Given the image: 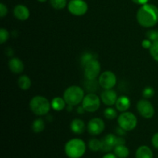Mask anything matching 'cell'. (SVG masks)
<instances>
[{"instance_id": "1", "label": "cell", "mask_w": 158, "mask_h": 158, "mask_svg": "<svg viewBox=\"0 0 158 158\" xmlns=\"http://www.w3.org/2000/svg\"><path fill=\"white\" fill-rule=\"evenodd\" d=\"M137 20L142 27H154L158 23V8L150 3L142 5L137 12Z\"/></svg>"}, {"instance_id": "2", "label": "cell", "mask_w": 158, "mask_h": 158, "mask_svg": "<svg viewBox=\"0 0 158 158\" xmlns=\"http://www.w3.org/2000/svg\"><path fill=\"white\" fill-rule=\"evenodd\" d=\"M86 146L82 139L73 138L65 145V153L69 158H80L86 153Z\"/></svg>"}, {"instance_id": "3", "label": "cell", "mask_w": 158, "mask_h": 158, "mask_svg": "<svg viewBox=\"0 0 158 158\" xmlns=\"http://www.w3.org/2000/svg\"><path fill=\"white\" fill-rule=\"evenodd\" d=\"M29 108L36 116H44L48 114L51 107V102L43 96L37 95L32 97L29 101Z\"/></svg>"}, {"instance_id": "4", "label": "cell", "mask_w": 158, "mask_h": 158, "mask_svg": "<svg viewBox=\"0 0 158 158\" xmlns=\"http://www.w3.org/2000/svg\"><path fill=\"white\" fill-rule=\"evenodd\" d=\"M85 97L84 89L79 86H70L63 93V98L66 104L75 106L82 103Z\"/></svg>"}, {"instance_id": "5", "label": "cell", "mask_w": 158, "mask_h": 158, "mask_svg": "<svg viewBox=\"0 0 158 158\" xmlns=\"http://www.w3.org/2000/svg\"><path fill=\"white\" fill-rule=\"evenodd\" d=\"M118 126L123 128L124 131H131L137 126V118L134 114L129 111L122 112L117 118Z\"/></svg>"}, {"instance_id": "6", "label": "cell", "mask_w": 158, "mask_h": 158, "mask_svg": "<svg viewBox=\"0 0 158 158\" xmlns=\"http://www.w3.org/2000/svg\"><path fill=\"white\" fill-rule=\"evenodd\" d=\"M100 103V97H99L95 93H88L86 95H85L82 101V106L86 112L94 113L99 110Z\"/></svg>"}, {"instance_id": "7", "label": "cell", "mask_w": 158, "mask_h": 158, "mask_svg": "<svg viewBox=\"0 0 158 158\" xmlns=\"http://www.w3.org/2000/svg\"><path fill=\"white\" fill-rule=\"evenodd\" d=\"M83 70L86 80H96L100 75L101 65L97 59H94L85 65Z\"/></svg>"}, {"instance_id": "8", "label": "cell", "mask_w": 158, "mask_h": 158, "mask_svg": "<svg viewBox=\"0 0 158 158\" xmlns=\"http://www.w3.org/2000/svg\"><path fill=\"white\" fill-rule=\"evenodd\" d=\"M68 11L72 15L81 16L88 11V4L84 0H70L67 5Z\"/></svg>"}, {"instance_id": "9", "label": "cell", "mask_w": 158, "mask_h": 158, "mask_svg": "<svg viewBox=\"0 0 158 158\" xmlns=\"http://www.w3.org/2000/svg\"><path fill=\"white\" fill-rule=\"evenodd\" d=\"M137 110L139 114L145 119H151L155 114L154 106L148 99L139 100L137 103Z\"/></svg>"}, {"instance_id": "10", "label": "cell", "mask_w": 158, "mask_h": 158, "mask_svg": "<svg viewBox=\"0 0 158 158\" xmlns=\"http://www.w3.org/2000/svg\"><path fill=\"white\" fill-rule=\"evenodd\" d=\"M98 81L103 89H113L117 84V77L114 72L106 70L100 73Z\"/></svg>"}, {"instance_id": "11", "label": "cell", "mask_w": 158, "mask_h": 158, "mask_svg": "<svg viewBox=\"0 0 158 158\" xmlns=\"http://www.w3.org/2000/svg\"><path fill=\"white\" fill-rule=\"evenodd\" d=\"M87 131L90 135L97 136L101 134L105 129V123L101 118L94 117L87 123Z\"/></svg>"}, {"instance_id": "12", "label": "cell", "mask_w": 158, "mask_h": 158, "mask_svg": "<svg viewBox=\"0 0 158 158\" xmlns=\"http://www.w3.org/2000/svg\"><path fill=\"white\" fill-rule=\"evenodd\" d=\"M117 136L115 134H109L105 136L101 140V150L103 152L108 153L112 151L117 145Z\"/></svg>"}, {"instance_id": "13", "label": "cell", "mask_w": 158, "mask_h": 158, "mask_svg": "<svg viewBox=\"0 0 158 158\" xmlns=\"http://www.w3.org/2000/svg\"><path fill=\"white\" fill-rule=\"evenodd\" d=\"M117 98L118 97L117 92L113 89H103L100 94V100L106 106H111L115 105Z\"/></svg>"}, {"instance_id": "14", "label": "cell", "mask_w": 158, "mask_h": 158, "mask_svg": "<svg viewBox=\"0 0 158 158\" xmlns=\"http://www.w3.org/2000/svg\"><path fill=\"white\" fill-rule=\"evenodd\" d=\"M13 15L17 19L20 21H26L30 16V12L27 6L23 4H19L14 7Z\"/></svg>"}, {"instance_id": "15", "label": "cell", "mask_w": 158, "mask_h": 158, "mask_svg": "<svg viewBox=\"0 0 158 158\" xmlns=\"http://www.w3.org/2000/svg\"><path fill=\"white\" fill-rule=\"evenodd\" d=\"M9 68L12 73L15 74H20L24 71L25 66L23 62L17 57H13L9 61Z\"/></svg>"}, {"instance_id": "16", "label": "cell", "mask_w": 158, "mask_h": 158, "mask_svg": "<svg viewBox=\"0 0 158 158\" xmlns=\"http://www.w3.org/2000/svg\"><path fill=\"white\" fill-rule=\"evenodd\" d=\"M116 109L120 112H125L127 111L131 106V100L127 96H120L117 98V102L115 103Z\"/></svg>"}, {"instance_id": "17", "label": "cell", "mask_w": 158, "mask_h": 158, "mask_svg": "<svg viewBox=\"0 0 158 158\" xmlns=\"http://www.w3.org/2000/svg\"><path fill=\"white\" fill-rule=\"evenodd\" d=\"M70 130L73 134H78V135L82 134L84 133L86 130V124L81 119H73L70 123Z\"/></svg>"}, {"instance_id": "18", "label": "cell", "mask_w": 158, "mask_h": 158, "mask_svg": "<svg viewBox=\"0 0 158 158\" xmlns=\"http://www.w3.org/2000/svg\"><path fill=\"white\" fill-rule=\"evenodd\" d=\"M136 158H154L153 151L146 145H142L137 148L135 154Z\"/></svg>"}, {"instance_id": "19", "label": "cell", "mask_w": 158, "mask_h": 158, "mask_svg": "<svg viewBox=\"0 0 158 158\" xmlns=\"http://www.w3.org/2000/svg\"><path fill=\"white\" fill-rule=\"evenodd\" d=\"M66 103L65 101L64 98H62L61 97H54L51 101V107L55 111H60L63 110L66 108Z\"/></svg>"}, {"instance_id": "20", "label": "cell", "mask_w": 158, "mask_h": 158, "mask_svg": "<svg viewBox=\"0 0 158 158\" xmlns=\"http://www.w3.org/2000/svg\"><path fill=\"white\" fill-rule=\"evenodd\" d=\"M114 154L118 158H127L130 154V151L125 144L117 145L114 148Z\"/></svg>"}, {"instance_id": "21", "label": "cell", "mask_w": 158, "mask_h": 158, "mask_svg": "<svg viewBox=\"0 0 158 158\" xmlns=\"http://www.w3.org/2000/svg\"><path fill=\"white\" fill-rule=\"evenodd\" d=\"M17 83L19 87L23 90H28L32 86V81L30 78L26 75H22L21 77H19Z\"/></svg>"}, {"instance_id": "22", "label": "cell", "mask_w": 158, "mask_h": 158, "mask_svg": "<svg viewBox=\"0 0 158 158\" xmlns=\"http://www.w3.org/2000/svg\"><path fill=\"white\" fill-rule=\"evenodd\" d=\"M45 129V122L42 118H37L32 122V130L35 134H39L44 131Z\"/></svg>"}, {"instance_id": "23", "label": "cell", "mask_w": 158, "mask_h": 158, "mask_svg": "<svg viewBox=\"0 0 158 158\" xmlns=\"http://www.w3.org/2000/svg\"><path fill=\"white\" fill-rule=\"evenodd\" d=\"M99 86H100V83H99V81H97V79L96 80H86V82L84 85L88 93H96L98 90Z\"/></svg>"}, {"instance_id": "24", "label": "cell", "mask_w": 158, "mask_h": 158, "mask_svg": "<svg viewBox=\"0 0 158 158\" xmlns=\"http://www.w3.org/2000/svg\"><path fill=\"white\" fill-rule=\"evenodd\" d=\"M88 146L90 151L97 152V151L101 150V140H98L97 138L90 139L88 143Z\"/></svg>"}, {"instance_id": "25", "label": "cell", "mask_w": 158, "mask_h": 158, "mask_svg": "<svg viewBox=\"0 0 158 158\" xmlns=\"http://www.w3.org/2000/svg\"><path fill=\"white\" fill-rule=\"evenodd\" d=\"M51 6L56 10L63 9L67 6V0H49Z\"/></svg>"}, {"instance_id": "26", "label": "cell", "mask_w": 158, "mask_h": 158, "mask_svg": "<svg viewBox=\"0 0 158 158\" xmlns=\"http://www.w3.org/2000/svg\"><path fill=\"white\" fill-rule=\"evenodd\" d=\"M94 59H97V56L94 54L93 52H86L82 55L81 59H80V63H81V66L84 67L85 65L89 62L90 60H94Z\"/></svg>"}, {"instance_id": "27", "label": "cell", "mask_w": 158, "mask_h": 158, "mask_svg": "<svg viewBox=\"0 0 158 158\" xmlns=\"http://www.w3.org/2000/svg\"><path fill=\"white\" fill-rule=\"evenodd\" d=\"M117 111L118 110L110 106V107L105 109V110L103 111V115L107 120H114V119L117 118V116H118L117 115Z\"/></svg>"}, {"instance_id": "28", "label": "cell", "mask_w": 158, "mask_h": 158, "mask_svg": "<svg viewBox=\"0 0 158 158\" xmlns=\"http://www.w3.org/2000/svg\"><path fill=\"white\" fill-rule=\"evenodd\" d=\"M151 56L155 61L158 62V41L154 42L149 49Z\"/></svg>"}, {"instance_id": "29", "label": "cell", "mask_w": 158, "mask_h": 158, "mask_svg": "<svg viewBox=\"0 0 158 158\" xmlns=\"http://www.w3.org/2000/svg\"><path fill=\"white\" fill-rule=\"evenodd\" d=\"M155 94V90L153 87L151 86H147L143 89V93H142V95H143V98L144 99H151L153 97Z\"/></svg>"}, {"instance_id": "30", "label": "cell", "mask_w": 158, "mask_h": 158, "mask_svg": "<svg viewBox=\"0 0 158 158\" xmlns=\"http://www.w3.org/2000/svg\"><path fill=\"white\" fill-rule=\"evenodd\" d=\"M9 32L8 30L5 28H1L0 29V43L3 44L6 43L8 40L9 39Z\"/></svg>"}, {"instance_id": "31", "label": "cell", "mask_w": 158, "mask_h": 158, "mask_svg": "<svg viewBox=\"0 0 158 158\" xmlns=\"http://www.w3.org/2000/svg\"><path fill=\"white\" fill-rule=\"evenodd\" d=\"M147 38L151 40V42H157L158 41V30H154L151 29L147 32L146 33Z\"/></svg>"}, {"instance_id": "32", "label": "cell", "mask_w": 158, "mask_h": 158, "mask_svg": "<svg viewBox=\"0 0 158 158\" xmlns=\"http://www.w3.org/2000/svg\"><path fill=\"white\" fill-rule=\"evenodd\" d=\"M8 13V8L3 3H0V16L1 18H4Z\"/></svg>"}, {"instance_id": "33", "label": "cell", "mask_w": 158, "mask_h": 158, "mask_svg": "<svg viewBox=\"0 0 158 158\" xmlns=\"http://www.w3.org/2000/svg\"><path fill=\"white\" fill-rule=\"evenodd\" d=\"M152 43H153V42H151V40H148V39L147 38L142 41L141 45H142V46L144 48V49H150V48H151V46H152Z\"/></svg>"}, {"instance_id": "34", "label": "cell", "mask_w": 158, "mask_h": 158, "mask_svg": "<svg viewBox=\"0 0 158 158\" xmlns=\"http://www.w3.org/2000/svg\"><path fill=\"white\" fill-rule=\"evenodd\" d=\"M151 143H152L154 148L158 150V132L153 135L152 139H151Z\"/></svg>"}, {"instance_id": "35", "label": "cell", "mask_w": 158, "mask_h": 158, "mask_svg": "<svg viewBox=\"0 0 158 158\" xmlns=\"http://www.w3.org/2000/svg\"><path fill=\"white\" fill-rule=\"evenodd\" d=\"M115 131H116V134H117V135L120 136V137H121V136L126 135L127 131H124V130H123V128L120 127H117V129H116Z\"/></svg>"}, {"instance_id": "36", "label": "cell", "mask_w": 158, "mask_h": 158, "mask_svg": "<svg viewBox=\"0 0 158 158\" xmlns=\"http://www.w3.org/2000/svg\"><path fill=\"white\" fill-rule=\"evenodd\" d=\"M133 2H134V3H136V4L137 5H144V4H147V3L149 2L151 0H132Z\"/></svg>"}, {"instance_id": "37", "label": "cell", "mask_w": 158, "mask_h": 158, "mask_svg": "<svg viewBox=\"0 0 158 158\" xmlns=\"http://www.w3.org/2000/svg\"><path fill=\"white\" fill-rule=\"evenodd\" d=\"M103 158H118V157H117L114 154L108 153V154H105V155L103 157Z\"/></svg>"}, {"instance_id": "38", "label": "cell", "mask_w": 158, "mask_h": 158, "mask_svg": "<svg viewBox=\"0 0 158 158\" xmlns=\"http://www.w3.org/2000/svg\"><path fill=\"white\" fill-rule=\"evenodd\" d=\"M85 112H86V111L85 110V109H84V108L83 107V106H79V107H78V109H77V113H78V114H84Z\"/></svg>"}, {"instance_id": "39", "label": "cell", "mask_w": 158, "mask_h": 158, "mask_svg": "<svg viewBox=\"0 0 158 158\" xmlns=\"http://www.w3.org/2000/svg\"><path fill=\"white\" fill-rule=\"evenodd\" d=\"M37 1H39L40 2H46L47 0H37Z\"/></svg>"}]
</instances>
